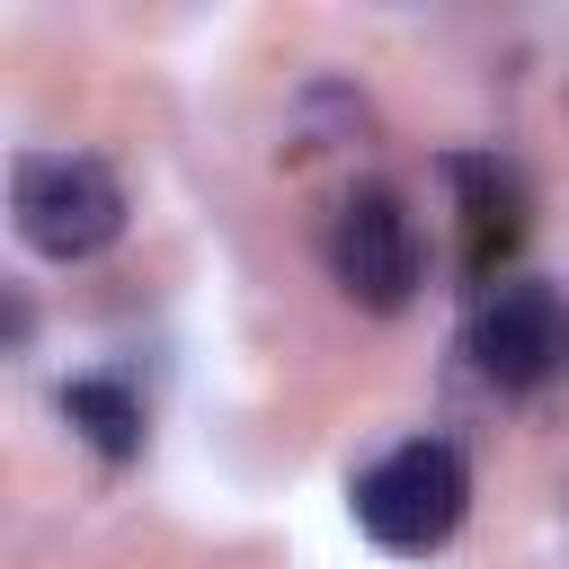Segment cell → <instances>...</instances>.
Instances as JSON below:
<instances>
[{
  "label": "cell",
  "instance_id": "obj_1",
  "mask_svg": "<svg viewBox=\"0 0 569 569\" xmlns=\"http://www.w3.org/2000/svg\"><path fill=\"white\" fill-rule=\"evenodd\" d=\"M347 507H356V525H365L382 551H400V560L445 551V542L462 533V516H471V462H462V445H445V436H409V445H391L382 462L356 471Z\"/></svg>",
  "mask_w": 569,
  "mask_h": 569
},
{
  "label": "cell",
  "instance_id": "obj_6",
  "mask_svg": "<svg viewBox=\"0 0 569 569\" xmlns=\"http://www.w3.org/2000/svg\"><path fill=\"white\" fill-rule=\"evenodd\" d=\"M62 418H71L107 462H133V453H142V400H133L116 373H80V382L62 391Z\"/></svg>",
  "mask_w": 569,
  "mask_h": 569
},
{
  "label": "cell",
  "instance_id": "obj_2",
  "mask_svg": "<svg viewBox=\"0 0 569 569\" xmlns=\"http://www.w3.org/2000/svg\"><path fill=\"white\" fill-rule=\"evenodd\" d=\"M9 222L36 258H98L124 231V187L89 151H18L9 169Z\"/></svg>",
  "mask_w": 569,
  "mask_h": 569
},
{
  "label": "cell",
  "instance_id": "obj_3",
  "mask_svg": "<svg viewBox=\"0 0 569 569\" xmlns=\"http://www.w3.org/2000/svg\"><path fill=\"white\" fill-rule=\"evenodd\" d=\"M320 249H329L338 293L365 302V311H400L418 293V276H427V231L400 204V187H347Z\"/></svg>",
  "mask_w": 569,
  "mask_h": 569
},
{
  "label": "cell",
  "instance_id": "obj_5",
  "mask_svg": "<svg viewBox=\"0 0 569 569\" xmlns=\"http://www.w3.org/2000/svg\"><path fill=\"white\" fill-rule=\"evenodd\" d=\"M445 178L462 196V258H471V276H489V258H507L516 231H525V178L489 151H453Z\"/></svg>",
  "mask_w": 569,
  "mask_h": 569
},
{
  "label": "cell",
  "instance_id": "obj_4",
  "mask_svg": "<svg viewBox=\"0 0 569 569\" xmlns=\"http://www.w3.org/2000/svg\"><path fill=\"white\" fill-rule=\"evenodd\" d=\"M471 365L498 382V391H551L569 373V302L542 284V276H507L480 293L471 311Z\"/></svg>",
  "mask_w": 569,
  "mask_h": 569
}]
</instances>
